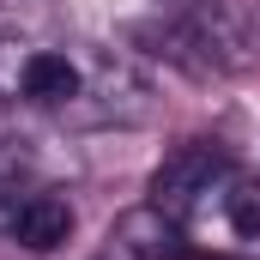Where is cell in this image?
Here are the masks:
<instances>
[{"mask_svg": "<svg viewBox=\"0 0 260 260\" xmlns=\"http://www.w3.org/2000/svg\"><path fill=\"white\" fill-rule=\"evenodd\" d=\"M30 164V151H24V139H0V182H12L18 170Z\"/></svg>", "mask_w": 260, "mask_h": 260, "instance_id": "6", "label": "cell"}, {"mask_svg": "<svg viewBox=\"0 0 260 260\" xmlns=\"http://www.w3.org/2000/svg\"><path fill=\"white\" fill-rule=\"evenodd\" d=\"M224 224H230V236H242V242H260V182L254 176H236L230 170V182H224Z\"/></svg>", "mask_w": 260, "mask_h": 260, "instance_id": "5", "label": "cell"}, {"mask_svg": "<svg viewBox=\"0 0 260 260\" xmlns=\"http://www.w3.org/2000/svg\"><path fill=\"white\" fill-rule=\"evenodd\" d=\"M73 236V206L61 194H30L12 206V242L30 248V254H49Z\"/></svg>", "mask_w": 260, "mask_h": 260, "instance_id": "4", "label": "cell"}, {"mask_svg": "<svg viewBox=\"0 0 260 260\" xmlns=\"http://www.w3.org/2000/svg\"><path fill=\"white\" fill-rule=\"evenodd\" d=\"M18 91L30 103H43V109H73L85 97V73L61 49H37V55H24V67H18Z\"/></svg>", "mask_w": 260, "mask_h": 260, "instance_id": "3", "label": "cell"}, {"mask_svg": "<svg viewBox=\"0 0 260 260\" xmlns=\"http://www.w3.org/2000/svg\"><path fill=\"white\" fill-rule=\"evenodd\" d=\"M103 260H188V242H182V224L145 200V206H133L109 224Z\"/></svg>", "mask_w": 260, "mask_h": 260, "instance_id": "2", "label": "cell"}, {"mask_svg": "<svg viewBox=\"0 0 260 260\" xmlns=\"http://www.w3.org/2000/svg\"><path fill=\"white\" fill-rule=\"evenodd\" d=\"M224 182H230L224 151L194 139V145H182V151H170V157L157 164V176H151V206L170 212L176 224H188L212 194H224Z\"/></svg>", "mask_w": 260, "mask_h": 260, "instance_id": "1", "label": "cell"}]
</instances>
